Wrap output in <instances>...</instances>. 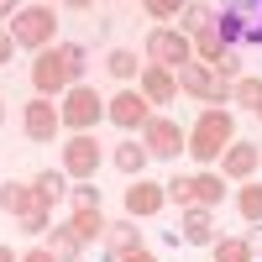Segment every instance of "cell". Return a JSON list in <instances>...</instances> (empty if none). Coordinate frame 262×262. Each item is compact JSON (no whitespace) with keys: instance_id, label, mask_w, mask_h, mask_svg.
<instances>
[{"instance_id":"cell-1","label":"cell","mask_w":262,"mask_h":262,"mask_svg":"<svg viewBox=\"0 0 262 262\" xmlns=\"http://www.w3.org/2000/svg\"><path fill=\"white\" fill-rule=\"evenodd\" d=\"M84 69H90V58H84L79 42H53L48 53L32 58V90H37V100L69 95L74 84H84Z\"/></svg>"},{"instance_id":"cell-25","label":"cell","mask_w":262,"mask_h":262,"mask_svg":"<svg viewBox=\"0 0 262 262\" xmlns=\"http://www.w3.org/2000/svg\"><path fill=\"white\" fill-rule=\"evenodd\" d=\"M231 105L262 116V79H236V84H231Z\"/></svg>"},{"instance_id":"cell-16","label":"cell","mask_w":262,"mask_h":262,"mask_svg":"<svg viewBox=\"0 0 262 262\" xmlns=\"http://www.w3.org/2000/svg\"><path fill=\"white\" fill-rule=\"evenodd\" d=\"M137 90L147 95V105H163V100H173V95H179V74H173V69H158V63H142Z\"/></svg>"},{"instance_id":"cell-11","label":"cell","mask_w":262,"mask_h":262,"mask_svg":"<svg viewBox=\"0 0 262 262\" xmlns=\"http://www.w3.org/2000/svg\"><path fill=\"white\" fill-rule=\"evenodd\" d=\"M257 168H262L257 142H231V147L221 152V179H226V184H252Z\"/></svg>"},{"instance_id":"cell-4","label":"cell","mask_w":262,"mask_h":262,"mask_svg":"<svg viewBox=\"0 0 262 262\" xmlns=\"http://www.w3.org/2000/svg\"><path fill=\"white\" fill-rule=\"evenodd\" d=\"M11 37H16V48L48 53L53 37H58V11H53V6H21L16 21H11Z\"/></svg>"},{"instance_id":"cell-8","label":"cell","mask_w":262,"mask_h":262,"mask_svg":"<svg viewBox=\"0 0 262 262\" xmlns=\"http://www.w3.org/2000/svg\"><path fill=\"white\" fill-rule=\"evenodd\" d=\"M147 63L179 74L184 63H194V42H189L179 27H152V37H147Z\"/></svg>"},{"instance_id":"cell-5","label":"cell","mask_w":262,"mask_h":262,"mask_svg":"<svg viewBox=\"0 0 262 262\" xmlns=\"http://www.w3.org/2000/svg\"><path fill=\"white\" fill-rule=\"evenodd\" d=\"M58 116H63V126H69L74 137H95V126L105 121V100L90 90V84H74V90L63 95Z\"/></svg>"},{"instance_id":"cell-23","label":"cell","mask_w":262,"mask_h":262,"mask_svg":"<svg viewBox=\"0 0 262 262\" xmlns=\"http://www.w3.org/2000/svg\"><path fill=\"white\" fill-rule=\"evenodd\" d=\"M210 27H215V11H210V6H184V11H179V32H184L189 42L200 37V32H210Z\"/></svg>"},{"instance_id":"cell-26","label":"cell","mask_w":262,"mask_h":262,"mask_svg":"<svg viewBox=\"0 0 262 262\" xmlns=\"http://www.w3.org/2000/svg\"><path fill=\"white\" fill-rule=\"evenodd\" d=\"M215 262H257V252L247 247V236H221L215 242Z\"/></svg>"},{"instance_id":"cell-20","label":"cell","mask_w":262,"mask_h":262,"mask_svg":"<svg viewBox=\"0 0 262 262\" xmlns=\"http://www.w3.org/2000/svg\"><path fill=\"white\" fill-rule=\"evenodd\" d=\"M48 252H53V262H79L84 257V242H79L69 226H53L48 231Z\"/></svg>"},{"instance_id":"cell-27","label":"cell","mask_w":262,"mask_h":262,"mask_svg":"<svg viewBox=\"0 0 262 262\" xmlns=\"http://www.w3.org/2000/svg\"><path fill=\"white\" fill-rule=\"evenodd\" d=\"M236 210H242V215H247L252 226H262V184H257V179L236 189Z\"/></svg>"},{"instance_id":"cell-3","label":"cell","mask_w":262,"mask_h":262,"mask_svg":"<svg viewBox=\"0 0 262 262\" xmlns=\"http://www.w3.org/2000/svg\"><path fill=\"white\" fill-rule=\"evenodd\" d=\"M0 205H6V215H16V226L27 231V236L53 231V221H48L53 205L37 194V184H0Z\"/></svg>"},{"instance_id":"cell-30","label":"cell","mask_w":262,"mask_h":262,"mask_svg":"<svg viewBox=\"0 0 262 262\" xmlns=\"http://www.w3.org/2000/svg\"><path fill=\"white\" fill-rule=\"evenodd\" d=\"M163 189H168V200L179 205V210H194V194H189V179H168Z\"/></svg>"},{"instance_id":"cell-12","label":"cell","mask_w":262,"mask_h":262,"mask_svg":"<svg viewBox=\"0 0 262 262\" xmlns=\"http://www.w3.org/2000/svg\"><path fill=\"white\" fill-rule=\"evenodd\" d=\"M58 126H63V116H58L53 100H27V111H21V131H27V142H53Z\"/></svg>"},{"instance_id":"cell-19","label":"cell","mask_w":262,"mask_h":262,"mask_svg":"<svg viewBox=\"0 0 262 262\" xmlns=\"http://www.w3.org/2000/svg\"><path fill=\"white\" fill-rule=\"evenodd\" d=\"M111 163H116V168L126 173V179H137V173H142V168H147L152 158H147V147H142V142H131V137H126V142H116Z\"/></svg>"},{"instance_id":"cell-34","label":"cell","mask_w":262,"mask_h":262,"mask_svg":"<svg viewBox=\"0 0 262 262\" xmlns=\"http://www.w3.org/2000/svg\"><path fill=\"white\" fill-rule=\"evenodd\" d=\"M121 262H158V252H147V247H142V252H131V257H121Z\"/></svg>"},{"instance_id":"cell-37","label":"cell","mask_w":262,"mask_h":262,"mask_svg":"<svg viewBox=\"0 0 262 262\" xmlns=\"http://www.w3.org/2000/svg\"><path fill=\"white\" fill-rule=\"evenodd\" d=\"M0 262H21V252H11V247H0Z\"/></svg>"},{"instance_id":"cell-10","label":"cell","mask_w":262,"mask_h":262,"mask_svg":"<svg viewBox=\"0 0 262 262\" xmlns=\"http://www.w3.org/2000/svg\"><path fill=\"white\" fill-rule=\"evenodd\" d=\"M100 163H105V152H100L95 137H69L63 142V173H69L74 184H95Z\"/></svg>"},{"instance_id":"cell-14","label":"cell","mask_w":262,"mask_h":262,"mask_svg":"<svg viewBox=\"0 0 262 262\" xmlns=\"http://www.w3.org/2000/svg\"><path fill=\"white\" fill-rule=\"evenodd\" d=\"M179 215H184V221H179V236H184L189 247H215V242H221V231H215V210H200V205H194V210H179Z\"/></svg>"},{"instance_id":"cell-32","label":"cell","mask_w":262,"mask_h":262,"mask_svg":"<svg viewBox=\"0 0 262 262\" xmlns=\"http://www.w3.org/2000/svg\"><path fill=\"white\" fill-rule=\"evenodd\" d=\"M16 58V37H11V27H0V69Z\"/></svg>"},{"instance_id":"cell-36","label":"cell","mask_w":262,"mask_h":262,"mask_svg":"<svg viewBox=\"0 0 262 262\" xmlns=\"http://www.w3.org/2000/svg\"><path fill=\"white\" fill-rule=\"evenodd\" d=\"M6 21H16V6H6V0H0V27H6Z\"/></svg>"},{"instance_id":"cell-6","label":"cell","mask_w":262,"mask_h":262,"mask_svg":"<svg viewBox=\"0 0 262 262\" xmlns=\"http://www.w3.org/2000/svg\"><path fill=\"white\" fill-rule=\"evenodd\" d=\"M179 90L189 100H200L205 111H226V100H231V84L215 69H205V63H184V69H179Z\"/></svg>"},{"instance_id":"cell-28","label":"cell","mask_w":262,"mask_h":262,"mask_svg":"<svg viewBox=\"0 0 262 262\" xmlns=\"http://www.w3.org/2000/svg\"><path fill=\"white\" fill-rule=\"evenodd\" d=\"M142 11H147L152 21H158V27H168V21H173V16H179L184 6H179V0H147V6H142Z\"/></svg>"},{"instance_id":"cell-13","label":"cell","mask_w":262,"mask_h":262,"mask_svg":"<svg viewBox=\"0 0 262 262\" xmlns=\"http://www.w3.org/2000/svg\"><path fill=\"white\" fill-rule=\"evenodd\" d=\"M163 210H168V189L163 184H137V179L126 184V215L131 221H152Z\"/></svg>"},{"instance_id":"cell-9","label":"cell","mask_w":262,"mask_h":262,"mask_svg":"<svg viewBox=\"0 0 262 262\" xmlns=\"http://www.w3.org/2000/svg\"><path fill=\"white\" fill-rule=\"evenodd\" d=\"M152 116H158V111L147 105V95H142V90H121V95L105 100V121L121 126V131H137V137H142V126H147Z\"/></svg>"},{"instance_id":"cell-38","label":"cell","mask_w":262,"mask_h":262,"mask_svg":"<svg viewBox=\"0 0 262 262\" xmlns=\"http://www.w3.org/2000/svg\"><path fill=\"white\" fill-rule=\"evenodd\" d=\"M0 126H6V100H0Z\"/></svg>"},{"instance_id":"cell-17","label":"cell","mask_w":262,"mask_h":262,"mask_svg":"<svg viewBox=\"0 0 262 262\" xmlns=\"http://www.w3.org/2000/svg\"><path fill=\"white\" fill-rule=\"evenodd\" d=\"M189 194H194V205H200V210H221L226 179H221V173H189Z\"/></svg>"},{"instance_id":"cell-29","label":"cell","mask_w":262,"mask_h":262,"mask_svg":"<svg viewBox=\"0 0 262 262\" xmlns=\"http://www.w3.org/2000/svg\"><path fill=\"white\" fill-rule=\"evenodd\" d=\"M74 210H100V184H74Z\"/></svg>"},{"instance_id":"cell-7","label":"cell","mask_w":262,"mask_h":262,"mask_svg":"<svg viewBox=\"0 0 262 262\" xmlns=\"http://www.w3.org/2000/svg\"><path fill=\"white\" fill-rule=\"evenodd\" d=\"M142 147H147V158H158V163H173L179 152L189 147V131L173 121V116H152L147 126H142V137H137Z\"/></svg>"},{"instance_id":"cell-24","label":"cell","mask_w":262,"mask_h":262,"mask_svg":"<svg viewBox=\"0 0 262 262\" xmlns=\"http://www.w3.org/2000/svg\"><path fill=\"white\" fill-rule=\"evenodd\" d=\"M32 184H37V194H42L48 205H58L63 194H69V173H63V168H42V173H37Z\"/></svg>"},{"instance_id":"cell-22","label":"cell","mask_w":262,"mask_h":262,"mask_svg":"<svg viewBox=\"0 0 262 262\" xmlns=\"http://www.w3.org/2000/svg\"><path fill=\"white\" fill-rule=\"evenodd\" d=\"M105 69H111V74L126 84V90H137V79H142V58H131L126 48H116L111 58H105Z\"/></svg>"},{"instance_id":"cell-18","label":"cell","mask_w":262,"mask_h":262,"mask_svg":"<svg viewBox=\"0 0 262 262\" xmlns=\"http://www.w3.org/2000/svg\"><path fill=\"white\" fill-rule=\"evenodd\" d=\"M215 37H221L226 48L247 42V6H226V11H215Z\"/></svg>"},{"instance_id":"cell-15","label":"cell","mask_w":262,"mask_h":262,"mask_svg":"<svg viewBox=\"0 0 262 262\" xmlns=\"http://www.w3.org/2000/svg\"><path fill=\"white\" fill-rule=\"evenodd\" d=\"M142 247H147V242H142V226H131V215L105 226V257H111V262H121V257H131V252H142Z\"/></svg>"},{"instance_id":"cell-2","label":"cell","mask_w":262,"mask_h":262,"mask_svg":"<svg viewBox=\"0 0 262 262\" xmlns=\"http://www.w3.org/2000/svg\"><path fill=\"white\" fill-rule=\"evenodd\" d=\"M231 142H236V116L231 111H200V121L189 126V147L184 152H189L194 163L210 168V163H221V152Z\"/></svg>"},{"instance_id":"cell-31","label":"cell","mask_w":262,"mask_h":262,"mask_svg":"<svg viewBox=\"0 0 262 262\" xmlns=\"http://www.w3.org/2000/svg\"><path fill=\"white\" fill-rule=\"evenodd\" d=\"M215 74H221L226 84H236V79H242V58H236V53H226L221 63H215Z\"/></svg>"},{"instance_id":"cell-33","label":"cell","mask_w":262,"mask_h":262,"mask_svg":"<svg viewBox=\"0 0 262 262\" xmlns=\"http://www.w3.org/2000/svg\"><path fill=\"white\" fill-rule=\"evenodd\" d=\"M21 262H53V252L48 247H32V252H21Z\"/></svg>"},{"instance_id":"cell-21","label":"cell","mask_w":262,"mask_h":262,"mask_svg":"<svg viewBox=\"0 0 262 262\" xmlns=\"http://www.w3.org/2000/svg\"><path fill=\"white\" fill-rule=\"evenodd\" d=\"M105 226H111V221H105L100 210H74V221H69V231L79 236L84 247H90V242H105Z\"/></svg>"},{"instance_id":"cell-35","label":"cell","mask_w":262,"mask_h":262,"mask_svg":"<svg viewBox=\"0 0 262 262\" xmlns=\"http://www.w3.org/2000/svg\"><path fill=\"white\" fill-rule=\"evenodd\" d=\"M247 247H252V252H262V226H252V231H247Z\"/></svg>"}]
</instances>
